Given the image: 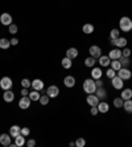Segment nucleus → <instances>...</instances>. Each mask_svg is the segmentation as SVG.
Wrapping results in <instances>:
<instances>
[{"label":"nucleus","mask_w":132,"mask_h":147,"mask_svg":"<svg viewBox=\"0 0 132 147\" xmlns=\"http://www.w3.org/2000/svg\"><path fill=\"white\" fill-rule=\"evenodd\" d=\"M90 113H91V115H96V114L99 113V111H98V106H91Z\"/></svg>","instance_id":"79ce46f5"},{"label":"nucleus","mask_w":132,"mask_h":147,"mask_svg":"<svg viewBox=\"0 0 132 147\" xmlns=\"http://www.w3.org/2000/svg\"><path fill=\"white\" fill-rule=\"evenodd\" d=\"M11 139H12V137H11L9 134H1V135H0V144H3V146H9Z\"/></svg>","instance_id":"dca6fc26"},{"label":"nucleus","mask_w":132,"mask_h":147,"mask_svg":"<svg viewBox=\"0 0 132 147\" xmlns=\"http://www.w3.org/2000/svg\"><path fill=\"white\" fill-rule=\"evenodd\" d=\"M116 76H119V77L124 81V80H129V78H131L132 73H131V70H129L128 68H122V69H119V70H118V74H116Z\"/></svg>","instance_id":"0eeeda50"},{"label":"nucleus","mask_w":132,"mask_h":147,"mask_svg":"<svg viewBox=\"0 0 132 147\" xmlns=\"http://www.w3.org/2000/svg\"><path fill=\"white\" fill-rule=\"evenodd\" d=\"M17 31H19V28H17L16 24H13V23H12L11 25H8V32H9V33L15 34V33H17Z\"/></svg>","instance_id":"c9c22d12"},{"label":"nucleus","mask_w":132,"mask_h":147,"mask_svg":"<svg viewBox=\"0 0 132 147\" xmlns=\"http://www.w3.org/2000/svg\"><path fill=\"white\" fill-rule=\"evenodd\" d=\"M31 98L28 96H24V97H21L20 98V101H19V107L20 109H23V110H27V109H29V106H31Z\"/></svg>","instance_id":"39448f33"},{"label":"nucleus","mask_w":132,"mask_h":147,"mask_svg":"<svg viewBox=\"0 0 132 147\" xmlns=\"http://www.w3.org/2000/svg\"><path fill=\"white\" fill-rule=\"evenodd\" d=\"M102 69L101 68H92V70H91V78L92 80H99V78H102Z\"/></svg>","instance_id":"a211bd4d"},{"label":"nucleus","mask_w":132,"mask_h":147,"mask_svg":"<svg viewBox=\"0 0 132 147\" xmlns=\"http://www.w3.org/2000/svg\"><path fill=\"white\" fill-rule=\"evenodd\" d=\"M110 44L114 45V47H116V48H125V47H127V38L125 37L114 38V40H111Z\"/></svg>","instance_id":"7ed1b4c3"},{"label":"nucleus","mask_w":132,"mask_h":147,"mask_svg":"<svg viewBox=\"0 0 132 147\" xmlns=\"http://www.w3.org/2000/svg\"><path fill=\"white\" fill-rule=\"evenodd\" d=\"M31 84H32V81H29V80L28 78H23L21 80V86H23V88H31Z\"/></svg>","instance_id":"58836bf2"},{"label":"nucleus","mask_w":132,"mask_h":147,"mask_svg":"<svg viewBox=\"0 0 132 147\" xmlns=\"http://www.w3.org/2000/svg\"><path fill=\"white\" fill-rule=\"evenodd\" d=\"M28 94H29V92H28V89L27 88H23V89H21V96H28Z\"/></svg>","instance_id":"a18cd8bd"},{"label":"nucleus","mask_w":132,"mask_h":147,"mask_svg":"<svg viewBox=\"0 0 132 147\" xmlns=\"http://www.w3.org/2000/svg\"><path fill=\"white\" fill-rule=\"evenodd\" d=\"M111 84L114 86V89H118V90H122L124 84H123V80L119 77V76H115L114 78H111Z\"/></svg>","instance_id":"6e6552de"},{"label":"nucleus","mask_w":132,"mask_h":147,"mask_svg":"<svg viewBox=\"0 0 132 147\" xmlns=\"http://www.w3.org/2000/svg\"><path fill=\"white\" fill-rule=\"evenodd\" d=\"M110 65H111V68L114 69L115 72H118L119 69H122V64L119 62V60H112V61H111V64H110Z\"/></svg>","instance_id":"2f4dec72"},{"label":"nucleus","mask_w":132,"mask_h":147,"mask_svg":"<svg viewBox=\"0 0 132 147\" xmlns=\"http://www.w3.org/2000/svg\"><path fill=\"white\" fill-rule=\"evenodd\" d=\"M119 28H120V31L125 32V33L131 32L132 31V20L127 16H123L122 19L119 20Z\"/></svg>","instance_id":"f257e3e1"},{"label":"nucleus","mask_w":132,"mask_h":147,"mask_svg":"<svg viewBox=\"0 0 132 147\" xmlns=\"http://www.w3.org/2000/svg\"><path fill=\"white\" fill-rule=\"evenodd\" d=\"M61 65H62V68H65V69H70L71 66H73V62H71V58H69V57H65V58H62Z\"/></svg>","instance_id":"a878e982"},{"label":"nucleus","mask_w":132,"mask_h":147,"mask_svg":"<svg viewBox=\"0 0 132 147\" xmlns=\"http://www.w3.org/2000/svg\"><path fill=\"white\" fill-rule=\"evenodd\" d=\"M46 94L50 98H56V97L60 94V89H58V86H56V85H52V86H49L46 89Z\"/></svg>","instance_id":"9d476101"},{"label":"nucleus","mask_w":132,"mask_h":147,"mask_svg":"<svg viewBox=\"0 0 132 147\" xmlns=\"http://www.w3.org/2000/svg\"><path fill=\"white\" fill-rule=\"evenodd\" d=\"M82 88H83V92L86 93V94H92V93L96 92V85H95V80L92 78H87L83 81V85H82Z\"/></svg>","instance_id":"f03ea898"},{"label":"nucleus","mask_w":132,"mask_h":147,"mask_svg":"<svg viewBox=\"0 0 132 147\" xmlns=\"http://www.w3.org/2000/svg\"><path fill=\"white\" fill-rule=\"evenodd\" d=\"M17 44H19V40H17L16 37H13L12 40H11V45H13L15 47V45H17Z\"/></svg>","instance_id":"49530a36"},{"label":"nucleus","mask_w":132,"mask_h":147,"mask_svg":"<svg viewBox=\"0 0 132 147\" xmlns=\"http://www.w3.org/2000/svg\"><path fill=\"white\" fill-rule=\"evenodd\" d=\"M74 143L77 147H85L86 140H85V138H77V140H75Z\"/></svg>","instance_id":"f704fd0d"},{"label":"nucleus","mask_w":132,"mask_h":147,"mask_svg":"<svg viewBox=\"0 0 132 147\" xmlns=\"http://www.w3.org/2000/svg\"><path fill=\"white\" fill-rule=\"evenodd\" d=\"M19 134H21V127H20V126H17V125H13V126L9 127V135H11L12 138L17 137Z\"/></svg>","instance_id":"f3484780"},{"label":"nucleus","mask_w":132,"mask_h":147,"mask_svg":"<svg viewBox=\"0 0 132 147\" xmlns=\"http://www.w3.org/2000/svg\"><path fill=\"white\" fill-rule=\"evenodd\" d=\"M31 86H32V89L33 90H37V92H40V90H42L44 89V81L42 80H40V78H34L33 81H32V84H31Z\"/></svg>","instance_id":"1a4fd4ad"},{"label":"nucleus","mask_w":132,"mask_h":147,"mask_svg":"<svg viewBox=\"0 0 132 147\" xmlns=\"http://www.w3.org/2000/svg\"><path fill=\"white\" fill-rule=\"evenodd\" d=\"M12 86H13V82H12V80L9 77H3L0 80V88L3 90H9Z\"/></svg>","instance_id":"20e7f679"},{"label":"nucleus","mask_w":132,"mask_h":147,"mask_svg":"<svg viewBox=\"0 0 132 147\" xmlns=\"http://www.w3.org/2000/svg\"><path fill=\"white\" fill-rule=\"evenodd\" d=\"M95 62H96V61H95V58L90 56V57H87V58L85 60V65L87 66V68H94Z\"/></svg>","instance_id":"7c9ffc66"},{"label":"nucleus","mask_w":132,"mask_h":147,"mask_svg":"<svg viewBox=\"0 0 132 147\" xmlns=\"http://www.w3.org/2000/svg\"><path fill=\"white\" fill-rule=\"evenodd\" d=\"M122 97L123 99H131L132 98V90L131 89H122Z\"/></svg>","instance_id":"bb28decb"},{"label":"nucleus","mask_w":132,"mask_h":147,"mask_svg":"<svg viewBox=\"0 0 132 147\" xmlns=\"http://www.w3.org/2000/svg\"><path fill=\"white\" fill-rule=\"evenodd\" d=\"M86 101H87V103L90 105V106H98V103H99L101 99L96 97L95 93H92V94H88L87 98H86Z\"/></svg>","instance_id":"9b49d317"},{"label":"nucleus","mask_w":132,"mask_h":147,"mask_svg":"<svg viewBox=\"0 0 132 147\" xmlns=\"http://www.w3.org/2000/svg\"><path fill=\"white\" fill-rule=\"evenodd\" d=\"M122 56H124V57H129V56H131V49H129V48H124L122 51Z\"/></svg>","instance_id":"a19ab883"},{"label":"nucleus","mask_w":132,"mask_h":147,"mask_svg":"<svg viewBox=\"0 0 132 147\" xmlns=\"http://www.w3.org/2000/svg\"><path fill=\"white\" fill-rule=\"evenodd\" d=\"M64 85L66 86V88H74V85H75V78L73 77V76H66L64 78Z\"/></svg>","instance_id":"ddd939ff"},{"label":"nucleus","mask_w":132,"mask_h":147,"mask_svg":"<svg viewBox=\"0 0 132 147\" xmlns=\"http://www.w3.org/2000/svg\"><path fill=\"white\" fill-rule=\"evenodd\" d=\"M106 76H107V78H114V77H115V70H114V69L112 68H110V69H107V72H106Z\"/></svg>","instance_id":"4c0bfd02"},{"label":"nucleus","mask_w":132,"mask_h":147,"mask_svg":"<svg viewBox=\"0 0 132 147\" xmlns=\"http://www.w3.org/2000/svg\"><path fill=\"white\" fill-rule=\"evenodd\" d=\"M0 23H1V24L3 25H11L12 24V16H11L9 13H7V12H5V13H1L0 15Z\"/></svg>","instance_id":"f8f14e48"},{"label":"nucleus","mask_w":132,"mask_h":147,"mask_svg":"<svg viewBox=\"0 0 132 147\" xmlns=\"http://www.w3.org/2000/svg\"><path fill=\"white\" fill-rule=\"evenodd\" d=\"M119 33H120V32H119V29H112L111 32H110V38H111V40H114V38H118V37H120V36H119Z\"/></svg>","instance_id":"e433bc0d"},{"label":"nucleus","mask_w":132,"mask_h":147,"mask_svg":"<svg viewBox=\"0 0 132 147\" xmlns=\"http://www.w3.org/2000/svg\"><path fill=\"white\" fill-rule=\"evenodd\" d=\"M88 53H90L91 57H94L95 60H96V58H99L102 56V49L99 48L98 45H91L90 49H88Z\"/></svg>","instance_id":"423d86ee"},{"label":"nucleus","mask_w":132,"mask_h":147,"mask_svg":"<svg viewBox=\"0 0 132 147\" xmlns=\"http://www.w3.org/2000/svg\"><path fill=\"white\" fill-rule=\"evenodd\" d=\"M123 103H124V99L122 98V97H118V98L114 99V106L115 107H123Z\"/></svg>","instance_id":"72a5a7b5"},{"label":"nucleus","mask_w":132,"mask_h":147,"mask_svg":"<svg viewBox=\"0 0 132 147\" xmlns=\"http://www.w3.org/2000/svg\"><path fill=\"white\" fill-rule=\"evenodd\" d=\"M11 47V40L8 38H0V49H8Z\"/></svg>","instance_id":"c85d7f7f"},{"label":"nucleus","mask_w":132,"mask_h":147,"mask_svg":"<svg viewBox=\"0 0 132 147\" xmlns=\"http://www.w3.org/2000/svg\"><path fill=\"white\" fill-rule=\"evenodd\" d=\"M95 85H96V88H102V86H103V81H102V78L95 80Z\"/></svg>","instance_id":"c03bdc74"},{"label":"nucleus","mask_w":132,"mask_h":147,"mask_svg":"<svg viewBox=\"0 0 132 147\" xmlns=\"http://www.w3.org/2000/svg\"><path fill=\"white\" fill-rule=\"evenodd\" d=\"M95 94H96V97H98L99 99H105L106 97H107V92H106V89H103V86H102V88H96Z\"/></svg>","instance_id":"5701e85b"},{"label":"nucleus","mask_w":132,"mask_h":147,"mask_svg":"<svg viewBox=\"0 0 132 147\" xmlns=\"http://www.w3.org/2000/svg\"><path fill=\"white\" fill-rule=\"evenodd\" d=\"M31 134V130L28 129V127H21V135H24V137H28Z\"/></svg>","instance_id":"ea45409f"},{"label":"nucleus","mask_w":132,"mask_h":147,"mask_svg":"<svg viewBox=\"0 0 132 147\" xmlns=\"http://www.w3.org/2000/svg\"><path fill=\"white\" fill-rule=\"evenodd\" d=\"M123 109H124L127 113H129V114L132 113V98L131 99H125L124 103H123Z\"/></svg>","instance_id":"393cba45"},{"label":"nucleus","mask_w":132,"mask_h":147,"mask_svg":"<svg viewBox=\"0 0 132 147\" xmlns=\"http://www.w3.org/2000/svg\"><path fill=\"white\" fill-rule=\"evenodd\" d=\"M49 99H50V97L48 96V94H46V96L44 94V96H41V97H40V99H38V102H40L41 105H42V106H46L48 103H49Z\"/></svg>","instance_id":"473e14b6"},{"label":"nucleus","mask_w":132,"mask_h":147,"mask_svg":"<svg viewBox=\"0 0 132 147\" xmlns=\"http://www.w3.org/2000/svg\"><path fill=\"white\" fill-rule=\"evenodd\" d=\"M119 62L122 64V68H128V66L131 65V58L122 56V57L119 58Z\"/></svg>","instance_id":"b1692460"},{"label":"nucleus","mask_w":132,"mask_h":147,"mask_svg":"<svg viewBox=\"0 0 132 147\" xmlns=\"http://www.w3.org/2000/svg\"><path fill=\"white\" fill-rule=\"evenodd\" d=\"M3 99L5 101V102H12L15 99V93L12 92V90H4V94H3Z\"/></svg>","instance_id":"4468645a"},{"label":"nucleus","mask_w":132,"mask_h":147,"mask_svg":"<svg viewBox=\"0 0 132 147\" xmlns=\"http://www.w3.org/2000/svg\"><path fill=\"white\" fill-rule=\"evenodd\" d=\"M111 64V58L109 56H101L99 57V65L101 66H109Z\"/></svg>","instance_id":"aec40b11"},{"label":"nucleus","mask_w":132,"mask_h":147,"mask_svg":"<svg viewBox=\"0 0 132 147\" xmlns=\"http://www.w3.org/2000/svg\"><path fill=\"white\" fill-rule=\"evenodd\" d=\"M69 146L73 147V146H75V143H74V142H70V143H69Z\"/></svg>","instance_id":"de8ad7c7"},{"label":"nucleus","mask_w":132,"mask_h":147,"mask_svg":"<svg viewBox=\"0 0 132 147\" xmlns=\"http://www.w3.org/2000/svg\"><path fill=\"white\" fill-rule=\"evenodd\" d=\"M82 32L86 34H91L92 32H94V25L92 24H85L83 27H82Z\"/></svg>","instance_id":"cd10ccee"},{"label":"nucleus","mask_w":132,"mask_h":147,"mask_svg":"<svg viewBox=\"0 0 132 147\" xmlns=\"http://www.w3.org/2000/svg\"><path fill=\"white\" fill-rule=\"evenodd\" d=\"M28 96H29V98H31V101H34V102H36V101H38V99H40L41 94L37 92V90H33V92H31V93H29V94H28Z\"/></svg>","instance_id":"c756f323"},{"label":"nucleus","mask_w":132,"mask_h":147,"mask_svg":"<svg viewBox=\"0 0 132 147\" xmlns=\"http://www.w3.org/2000/svg\"><path fill=\"white\" fill-rule=\"evenodd\" d=\"M109 57L111 58V60H119V58L122 57V51H120V48L112 49V51L109 53Z\"/></svg>","instance_id":"2eb2a0df"},{"label":"nucleus","mask_w":132,"mask_h":147,"mask_svg":"<svg viewBox=\"0 0 132 147\" xmlns=\"http://www.w3.org/2000/svg\"><path fill=\"white\" fill-rule=\"evenodd\" d=\"M109 110H110V106H109V103L107 102H99L98 103V111L99 113L105 114V113H107Z\"/></svg>","instance_id":"412c9836"},{"label":"nucleus","mask_w":132,"mask_h":147,"mask_svg":"<svg viewBox=\"0 0 132 147\" xmlns=\"http://www.w3.org/2000/svg\"><path fill=\"white\" fill-rule=\"evenodd\" d=\"M25 144H27L28 147H34V146H36V140H34V139H29Z\"/></svg>","instance_id":"37998d69"},{"label":"nucleus","mask_w":132,"mask_h":147,"mask_svg":"<svg viewBox=\"0 0 132 147\" xmlns=\"http://www.w3.org/2000/svg\"><path fill=\"white\" fill-rule=\"evenodd\" d=\"M66 57L69 58H77L78 57V49L77 48H69L68 51H66Z\"/></svg>","instance_id":"4be33fe9"},{"label":"nucleus","mask_w":132,"mask_h":147,"mask_svg":"<svg viewBox=\"0 0 132 147\" xmlns=\"http://www.w3.org/2000/svg\"><path fill=\"white\" fill-rule=\"evenodd\" d=\"M15 143H16L17 147H23L24 144L27 143V140H25V137H24V135H21V134H19L17 137H15Z\"/></svg>","instance_id":"6ab92c4d"}]
</instances>
